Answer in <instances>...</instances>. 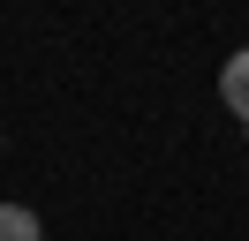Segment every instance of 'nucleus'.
Returning <instances> with one entry per match:
<instances>
[{
	"instance_id": "f03ea898",
	"label": "nucleus",
	"mask_w": 249,
	"mask_h": 241,
	"mask_svg": "<svg viewBox=\"0 0 249 241\" xmlns=\"http://www.w3.org/2000/svg\"><path fill=\"white\" fill-rule=\"evenodd\" d=\"M0 241H46L38 211H31V204H0Z\"/></svg>"
},
{
	"instance_id": "f257e3e1",
	"label": "nucleus",
	"mask_w": 249,
	"mask_h": 241,
	"mask_svg": "<svg viewBox=\"0 0 249 241\" xmlns=\"http://www.w3.org/2000/svg\"><path fill=\"white\" fill-rule=\"evenodd\" d=\"M219 105L249 128V45H234V53L219 60Z\"/></svg>"
}]
</instances>
